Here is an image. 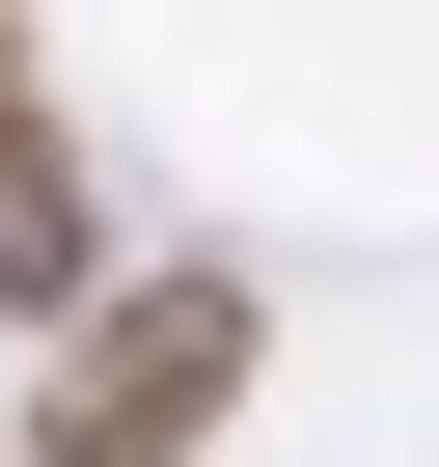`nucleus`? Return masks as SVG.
Segmentation results:
<instances>
[{
	"instance_id": "obj_1",
	"label": "nucleus",
	"mask_w": 439,
	"mask_h": 467,
	"mask_svg": "<svg viewBox=\"0 0 439 467\" xmlns=\"http://www.w3.org/2000/svg\"><path fill=\"white\" fill-rule=\"evenodd\" d=\"M220 412H248V275H110L56 412H28V467H192Z\"/></svg>"
}]
</instances>
